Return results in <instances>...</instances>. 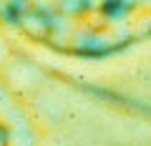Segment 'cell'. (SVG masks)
<instances>
[{
	"instance_id": "cell-1",
	"label": "cell",
	"mask_w": 151,
	"mask_h": 146,
	"mask_svg": "<svg viewBox=\"0 0 151 146\" xmlns=\"http://www.w3.org/2000/svg\"><path fill=\"white\" fill-rule=\"evenodd\" d=\"M8 58V50H5V45H3V40H0V63Z\"/></svg>"
}]
</instances>
